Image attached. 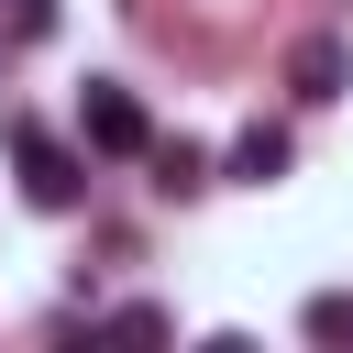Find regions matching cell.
<instances>
[{
	"label": "cell",
	"instance_id": "obj_1",
	"mask_svg": "<svg viewBox=\"0 0 353 353\" xmlns=\"http://www.w3.org/2000/svg\"><path fill=\"white\" fill-rule=\"evenodd\" d=\"M0 143H11V165H22V199H33V210H77L88 165H77V154H66L33 110H11V121H0Z\"/></svg>",
	"mask_w": 353,
	"mask_h": 353
},
{
	"label": "cell",
	"instance_id": "obj_2",
	"mask_svg": "<svg viewBox=\"0 0 353 353\" xmlns=\"http://www.w3.org/2000/svg\"><path fill=\"white\" fill-rule=\"evenodd\" d=\"M77 143H88V154H143V143H154V121H143V99H132V88L88 77V88H77Z\"/></svg>",
	"mask_w": 353,
	"mask_h": 353
},
{
	"label": "cell",
	"instance_id": "obj_3",
	"mask_svg": "<svg viewBox=\"0 0 353 353\" xmlns=\"http://www.w3.org/2000/svg\"><path fill=\"white\" fill-rule=\"evenodd\" d=\"M287 154H298V143H287V121H243V132H232V154H221V176L276 188V176H287Z\"/></svg>",
	"mask_w": 353,
	"mask_h": 353
},
{
	"label": "cell",
	"instance_id": "obj_4",
	"mask_svg": "<svg viewBox=\"0 0 353 353\" xmlns=\"http://www.w3.org/2000/svg\"><path fill=\"white\" fill-rule=\"evenodd\" d=\"M342 77H353V55H342V33H309L298 55H287V88L320 110V99H342Z\"/></svg>",
	"mask_w": 353,
	"mask_h": 353
},
{
	"label": "cell",
	"instance_id": "obj_5",
	"mask_svg": "<svg viewBox=\"0 0 353 353\" xmlns=\"http://www.w3.org/2000/svg\"><path fill=\"white\" fill-rule=\"evenodd\" d=\"M143 154H154V188H165V199L210 188V154H199V143H143Z\"/></svg>",
	"mask_w": 353,
	"mask_h": 353
},
{
	"label": "cell",
	"instance_id": "obj_6",
	"mask_svg": "<svg viewBox=\"0 0 353 353\" xmlns=\"http://www.w3.org/2000/svg\"><path fill=\"white\" fill-rule=\"evenodd\" d=\"M298 331H309V342H353V298H342V287H320V298L298 309Z\"/></svg>",
	"mask_w": 353,
	"mask_h": 353
},
{
	"label": "cell",
	"instance_id": "obj_7",
	"mask_svg": "<svg viewBox=\"0 0 353 353\" xmlns=\"http://www.w3.org/2000/svg\"><path fill=\"white\" fill-rule=\"evenodd\" d=\"M11 33H22V44H44V33H55V0H11Z\"/></svg>",
	"mask_w": 353,
	"mask_h": 353
}]
</instances>
